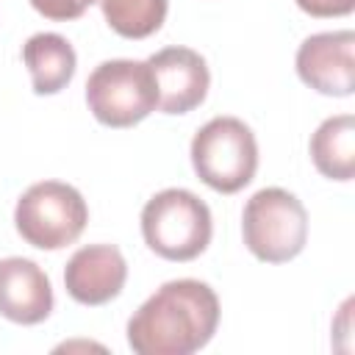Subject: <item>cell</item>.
I'll return each instance as SVG.
<instances>
[{
	"instance_id": "obj_13",
	"label": "cell",
	"mask_w": 355,
	"mask_h": 355,
	"mask_svg": "<svg viewBox=\"0 0 355 355\" xmlns=\"http://www.w3.org/2000/svg\"><path fill=\"white\" fill-rule=\"evenodd\" d=\"M108 28L125 39H147L166 19V0H97Z\"/></svg>"
},
{
	"instance_id": "obj_15",
	"label": "cell",
	"mask_w": 355,
	"mask_h": 355,
	"mask_svg": "<svg viewBox=\"0 0 355 355\" xmlns=\"http://www.w3.org/2000/svg\"><path fill=\"white\" fill-rule=\"evenodd\" d=\"M311 17H347L355 8V0H294Z\"/></svg>"
},
{
	"instance_id": "obj_9",
	"label": "cell",
	"mask_w": 355,
	"mask_h": 355,
	"mask_svg": "<svg viewBox=\"0 0 355 355\" xmlns=\"http://www.w3.org/2000/svg\"><path fill=\"white\" fill-rule=\"evenodd\" d=\"M128 263L114 244H86L72 252L64 269L67 294L80 305H105L125 288Z\"/></svg>"
},
{
	"instance_id": "obj_4",
	"label": "cell",
	"mask_w": 355,
	"mask_h": 355,
	"mask_svg": "<svg viewBox=\"0 0 355 355\" xmlns=\"http://www.w3.org/2000/svg\"><path fill=\"white\" fill-rule=\"evenodd\" d=\"M241 236L258 261L286 263L297 258L308 241L305 205L280 186L261 189L241 211Z\"/></svg>"
},
{
	"instance_id": "obj_14",
	"label": "cell",
	"mask_w": 355,
	"mask_h": 355,
	"mask_svg": "<svg viewBox=\"0 0 355 355\" xmlns=\"http://www.w3.org/2000/svg\"><path fill=\"white\" fill-rule=\"evenodd\" d=\"M92 3H97V0H31V6H33L42 17H47V19H53V22L78 19V17H83V11H86Z\"/></svg>"
},
{
	"instance_id": "obj_12",
	"label": "cell",
	"mask_w": 355,
	"mask_h": 355,
	"mask_svg": "<svg viewBox=\"0 0 355 355\" xmlns=\"http://www.w3.org/2000/svg\"><path fill=\"white\" fill-rule=\"evenodd\" d=\"M311 161L330 180H352L355 175V116L338 114L324 119L311 136Z\"/></svg>"
},
{
	"instance_id": "obj_2",
	"label": "cell",
	"mask_w": 355,
	"mask_h": 355,
	"mask_svg": "<svg viewBox=\"0 0 355 355\" xmlns=\"http://www.w3.org/2000/svg\"><path fill=\"white\" fill-rule=\"evenodd\" d=\"M208 205L189 189H164L141 208V236L166 261H194L211 244Z\"/></svg>"
},
{
	"instance_id": "obj_8",
	"label": "cell",
	"mask_w": 355,
	"mask_h": 355,
	"mask_svg": "<svg viewBox=\"0 0 355 355\" xmlns=\"http://www.w3.org/2000/svg\"><path fill=\"white\" fill-rule=\"evenodd\" d=\"M147 67L155 80L158 108L164 114H189L194 111L211 83L205 58L191 47H164L147 58Z\"/></svg>"
},
{
	"instance_id": "obj_6",
	"label": "cell",
	"mask_w": 355,
	"mask_h": 355,
	"mask_svg": "<svg viewBox=\"0 0 355 355\" xmlns=\"http://www.w3.org/2000/svg\"><path fill=\"white\" fill-rule=\"evenodd\" d=\"M89 208L83 194L61 180H42L25 189L14 208L17 233L36 250H61L83 233Z\"/></svg>"
},
{
	"instance_id": "obj_11",
	"label": "cell",
	"mask_w": 355,
	"mask_h": 355,
	"mask_svg": "<svg viewBox=\"0 0 355 355\" xmlns=\"http://www.w3.org/2000/svg\"><path fill=\"white\" fill-rule=\"evenodd\" d=\"M22 61L31 72L36 94L61 92L75 75V50L61 33H33L22 44Z\"/></svg>"
},
{
	"instance_id": "obj_10",
	"label": "cell",
	"mask_w": 355,
	"mask_h": 355,
	"mask_svg": "<svg viewBox=\"0 0 355 355\" xmlns=\"http://www.w3.org/2000/svg\"><path fill=\"white\" fill-rule=\"evenodd\" d=\"M53 311V286L31 258L0 261V316L17 324H39Z\"/></svg>"
},
{
	"instance_id": "obj_3",
	"label": "cell",
	"mask_w": 355,
	"mask_h": 355,
	"mask_svg": "<svg viewBox=\"0 0 355 355\" xmlns=\"http://www.w3.org/2000/svg\"><path fill=\"white\" fill-rule=\"evenodd\" d=\"M197 178L219 194L241 191L258 169V141L239 116H214L191 139Z\"/></svg>"
},
{
	"instance_id": "obj_5",
	"label": "cell",
	"mask_w": 355,
	"mask_h": 355,
	"mask_svg": "<svg viewBox=\"0 0 355 355\" xmlns=\"http://www.w3.org/2000/svg\"><path fill=\"white\" fill-rule=\"evenodd\" d=\"M86 103L100 125L133 128L158 108V92L147 61L111 58L92 69Z\"/></svg>"
},
{
	"instance_id": "obj_7",
	"label": "cell",
	"mask_w": 355,
	"mask_h": 355,
	"mask_svg": "<svg viewBox=\"0 0 355 355\" xmlns=\"http://www.w3.org/2000/svg\"><path fill=\"white\" fill-rule=\"evenodd\" d=\"M355 33L324 31L308 36L297 50V75L305 86L327 97H349L355 92Z\"/></svg>"
},
{
	"instance_id": "obj_1",
	"label": "cell",
	"mask_w": 355,
	"mask_h": 355,
	"mask_svg": "<svg viewBox=\"0 0 355 355\" xmlns=\"http://www.w3.org/2000/svg\"><path fill=\"white\" fill-rule=\"evenodd\" d=\"M219 324L216 291L194 277L164 283L128 322V347L136 355H191Z\"/></svg>"
}]
</instances>
